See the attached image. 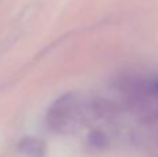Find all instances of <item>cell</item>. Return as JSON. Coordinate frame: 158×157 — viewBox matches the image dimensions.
I'll use <instances>...</instances> for the list:
<instances>
[{
    "label": "cell",
    "instance_id": "6da1fadb",
    "mask_svg": "<svg viewBox=\"0 0 158 157\" xmlns=\"http://www.w3.org/2000/svg\"><path fill=\"white\" fill-rule=\"evenodd\" d=\"M126 108L143 122L158 121V78L125 75L117 82Z\"/></svg>",
    "mask_w": 158,
    "mask_h": 157
},
{
    "label": "cell",
    "instance_id": "7a4b0ae2",
    "mask_svg": "<svg viewBox=\"0 0 158 157\" xmlns=\"http://www.w3.org/2000/svg\"><path fill=\"white\" fill-rule=\"evenodd\" d=\"M89 118H96L94 100L86 102L75 93H67L50 106L46 124L53 132L71 134Z\"/></svg>",
    "mask_w": 158,
    "mask_h": 157
},
{
    "label": "cell",
    "instance_id": "3957f363",
    "mask_svg": "<svg viewBox=\"0 0 158 157\" xmlns=\"http://www.w3.org/2000/svg\"><path fill=\"white\" fill-rule=\"evenodd\" d=\"M19 152L27 157H44L46 146L38 138H24L19 142Z\"/></svg>",
    "mask_w": 158,
    "mask_h": 157
}]
</instances>
